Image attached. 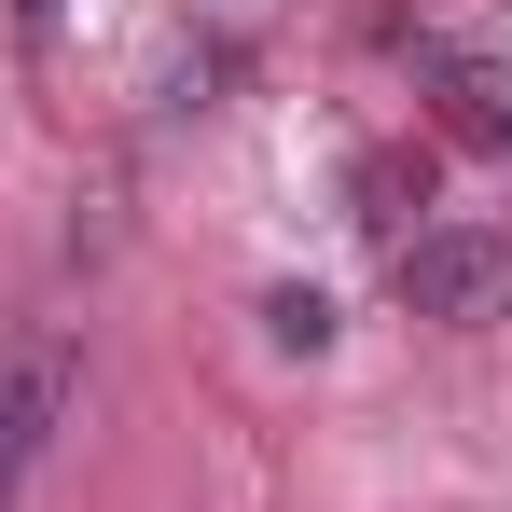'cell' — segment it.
<instances>
[{"label": "cell", "mask_w": 512, "mask_h": 512, "mask_svg": "<svg viewBox=\"0 0 512 512\" xmlns=\"http://www.w3.org/2000/svg\"><path fill=\"white\" fill-rule=\"evenodd\" d=\"M457 84V139H512V84L499 70H443Z\"/></svg>", "instance_id": "3957f363"}, {"label": "cell", "mask_w": 512, "mask_h": 512, "mask_svg": "<svg viewBox=\"0 0 512 512\" xmlns=\"http://www.w3.org/2000/svg\"><path fill=\"white\" fill-rule=\"evenodd\" d=\"M402 305H416V319H457V333L512 319V236H485V222L402 236Z\"/></svg>", "instance_id": "6da1fadb"}, {"label": "cell", "mask_w": 512, "mask_h": 512, "mask_svg": "<svg viewBox=\"0 0 512 512\" xmlns=\"http://www.w3.org/2000/svg\"><path fill=\"white\" fill-rule=\"evenodd\" d=\"M70 402H84V346H70V333L0 346V512H14V485L42 471V443L70 429Z\"/></svg>", "instance_id": "7a4b0ae2"}]
</instances>
